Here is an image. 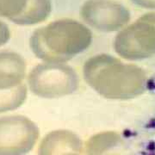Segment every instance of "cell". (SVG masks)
Segmentation results:
<instances>
[{
    "label": "cell",
    "instance_id": "14",
    "mask_svg": "<svg viewBox=\"0 0 155 155\" xmlns=\"http://www.w3.org/2000/svg\"><path fill=\"white\" fill-rule=\"evenodd\" d=\"M63 155H83L82 153H66Z\"/></svg>",
    "mask_w": 155,
    "mask_h": 155
},
{
    "label": "cell",
    "instance_id": "6",
    "mask_svg": "<svg viewBox=\"0 0 155 155\" xmlns=\"http://www.w3.org/2000/svg\"><path fill=\"white\" fill-rule=\"evenodd\" d=\"M84 22L100 31L119 30L129 21V12L122 5L110 0H89L81 10Z\"/></svg>",
    "mask_w": 155,
    "mask_h": 155
},
{
    "label": "cell",
    "instance_id": "3",
    "mask_svg": "<svg viewBox=\"0 0 155 155\" xmlns=\"http://www.w3.org/2000/svg\"><path fill=\"white\" fill-rule=\"evenodd\" d=\"M28 88L42 98H59L74 93L79 78L74 68L66 63L42 62L33 67L27 76Z\"/></svg>",
    "mask_w": 155,
    "mask_h": 155
},
{
    "label": "cell",
    "instance_id": "8",
    "mask_svg": "<svg viewBox=\"0 0 155 155\" xmlns=\"http://www.w3.org/2000/svg\"><path fill=\"white\" fill-rule=\"evenodd\" d=\"M27 63L18 53L0 51V90H11L24 84Z\"/></svg>",
    "mask_w": 155,
    "mask_h": 155
},
{
    "label": "cell",
    "instance_id": "12",
    "mask_svg": "<svg viewBox=\"0 0 155 155\" xmlns=\"http://www.w3.org/2000/svg\"><path fill=\"white\" fill-rule=\"evenodd\" d=\"M11 38L10 28L4 22L0 20V48L5 45Z\"/></svg>",
    "mask_w": 155,
    "mask_h": 155
},
{
    "label": "cell",
    "instance_id": "11",
    "mask_svg": "<svg viewBox=\"0 0 155 155\" xmlns=\"http://www.w3.org/2000/svg\"><path fill=\"white\" fill-rule=\"evenodd\" d=\"M28 90L26 84L11 90H0V114L20 108L26 102Z\"/></svg>",
    "mask_w": 155,
    "mask_h": 155
},
{
    "label": "cell",
    "instance_id": "2",
    "mask_svg": "<svg viewBox=\"0 0 155 155\" xmlns=\"http://www.w3.org/2000/svg\"><path fill=\"white\" fill-rule=\"evenodd\" d=\"M91 40V32L84 24L64 19L35 30L29 44L42 62L67 63L87 49Z\"/></svg>",
    "mask_w": 155,
    "mask_h": 155
},
{
    "label": "cell",
    "instance_id": "9",
    "mask_svg": "<svg viewBox=\"0 0 155 155\" xmlns=\"http://www.w3.org/2000/svg\"><path fill=\"white\" fill-rule=\"evenodd\" d=\"M84 144L79 136L69 130L60 129L48 133L39 147V155L83 153Z\"/></svg>",
    "mask_w": 155,
    "mask_h": 155
},
{
    "label": "cell",
    "instance_id": "4",
    "mask_svg": "<svg viewBox=\"0 0 155 155\" xmlns=\"http://www.w3.org/2000/svg\"><path fill=\"white\" fill-rule=\"evenodd\" d=\"M114 48L127 60H140L155 54V13L145 15L117 35Z\"/></svg>",
    "mask_w": 155,
    "mask_h": 155
},
{
    "label": "cell",
    "instance_id": "5",
    "mask_svg": "<svg viewBox=\"0 0 155 155\" xmlns=\"http://www.w3.org/2000/svg\"><path fill=\"white\" fill-rule=\"evenodd\" d=\"M40 130L28 117H0V155H26L37 143Z\"/></svg>",
    "mask_w": 155,
    "mask_h": 155
},
{
    "label": "cell",
    "instance_id": "1",
    "mask_svg": "<svg viewBox=\"0 0 155 155\" xmlns=\"http://www.w3.org/2000/svg\"><path fill=\"white\" fill-rule=\"evenodd\" d=\"M83 75L89 86L107 99L134 97L143 91L146 84L140 68L110 54H97L88 59L84 64Z\"/></svg>",
    "mask_w": 155,
    "mask_h": 155
},
{
    "label": "cell",
    "instance_id": "10",
    "mask_svg": "<svg viewBox=\"0 0 155 155\" xmlns=\"http://www.w3.org/2000/svg\"><path fill=\"white\" fill-rule=\"evenodd\" d=\"M122 139L116 132L96 134L85 145L87 155H122Z\"/></svg>",
    "mask_w": 155,
    "mask_h": 155
},
{
    "label": "cell",
    "instance_id": "7",
    "mask_svg": "<svg viewBox=\"0 0 155 155\" xmlns=\"http://www.w3.org/2000/svg\"><path fill=\"white\" fill-rule=\"evenodd\" d=\"M50 12V0H0V17L18 25L43 22Z\"/></svg>",
    "mask_w": 155,
    "mask_h": 155
},
{
    "label": "cell",
    "instance_id": "13",
    "mask_svg": "<svg viewBox=\"0 0 155 155\" xmlns=\"http://www.w3.org/2000/svg\"><path fill=\"white\" fill-rule=\"evenodd\" d=\"M134 3L145 8L155 9V0H133Z\"/></svg>",
    "mask_w": 155,
    "mask_h": 155
}]
</instances>
